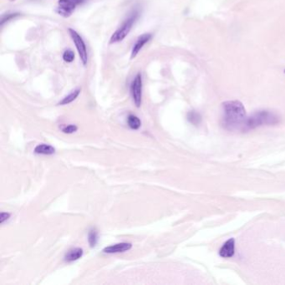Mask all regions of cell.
Returning a JSON list of instances; mask_svg holds the SVG:
<instances>
[{"label":"cell","mask_w":285,"mask_h":285,"mask_svg":"<svg viewBox=\"0 0 285 285\" xmlns=\"http://www.w3.org/2000/svg\"><path fill=\"white\" fill-rule=\"evenodd\" d=\"M18 15H19V13H6V14H3L2 19H1V25L3 26L4 23H7L12 18H15V17Z\"/></svg>","instance_id":"obj_17"},{"label":"cell","mask_w":285,"mask_h":285,"mask_svg":"<svg viewBox=\"0 0 285 285\" xmlns=\"http://www.w3.org/2000/svg\"><path fill=\"white\" fill-rule=\"evenodd\" d=\"M11 214L8 213H2L0 215V223L3 224L5 221L8 220V218H10Z\"/></svg>","instance_id":"obj_19"},{"label":"cell","mask_w":285,"mask_h":285,"mask_svg":"<svg viewBox=\"0 0 285 285\" xmlns=\"http://www.w3.org/2000/svg\"><path fill=\"white\" fill-rule=\"evenodd\" d=\"M132 248H133V244L130 243H120V244H114L112 246L105 248L103 252L106 254H118V253L128 251Z\"/></svg>","instance_id":"obj_8"},{"label":"cell","mask_w":285,"mask_h":285,"mask_svg":"<svg viewBox=\"0 0 285 285\" xmlns=\"http://www.w3.org/2000/svg\"><path fill=\"white\" fill-rule=\"evenodd\" d=\"M98 232L96 228H92L91 230H90L88 234V241L91 248L96 247L97 242H98Z\"/></svg>","instance_id":"obj_14"},{"label":"cell","mask_w":285,"mask_h":285,"mask_svg":"<svg viewBox=\"0 0 285 285\" xmlns=\"http://www.w3.org/2000/svg\"><path fill=\"white\" fill-rule=\"evenodd\" d=\"M9 1H10V2H13V1H15V0H9Z\"/></svg>","instance_id":"obj_20"},{"label":"cell","mask_w":285,"mask_h":285,"mask_svg":"<svg viewBox=\"0 0 285 285\" xmlns=\"http://www.w3.org/2000/svg\"><path fill=\"white\" fill-rule=\"evenodd\" d=\"M34 152L39 155H53L55 153V149L50 145L39 144L34 148Z\"/></svg>","instance_id":"obj_11"},{"label":"cell","mask_w":285,"mask_h":285,"mask_svg":"<svg viewBox=\"0 0 285 285\" xmlns=\"http://www.w3.org/2000/svg\"><path fill=\"white\" fill-rule=\"evenodd\" d=\"M127 123H128L130 128H132L133 130H138L142 126L141 120L134 115H130L127 118Z\"/></svg>","instance_id":"obj_13"},{"label":"cell","mask_w":285,"mask_h":285,"mask_svg":"<svg viewBox=\"0 0 285 285\" xmlns=\"http://www.w3.org/2000/svg\"><path fill=\"white\" fill-rule=\"evenodd\" d=\"M140 16V12L138 9L133 10L130 13L129 16L125 19L122 25L114 32L110 39V44H117L122 42L125 38L129 34L130 31L133 29V25L135 24Z\"/></svg>","instance_id":"obj_3"},{"label":"cell","mask_w":285,"mask_h":285,"mask_svg":"<svg viewBox=\"0 0 285 285\" xmlns=\"http://www.w3.org/2000/svg\"><path fill=\"white\" fill-rule=\"evenodd\" d=\"M131 92L136 107H140L142 101V75L138 73L131 86Z\"/></svg>","instance_id":"obj_6"},{"label":"cell","mask_w":285,"mask_h":285,"mask_svg":"<svg viewBox=\"0 0 285 285\" xmlns=\"http://www.w3.org/2000/svg\"><path fill=\"white\" fill-rule=\"evenodd\" d=\"M80 93H81V89H75L74 91H71L69 95L65 96L62 101H60V102L58 103V105H59V106H65V105L71 103V102H73L75 100H76V98L79 96Z\"/></svg>","instance_id":"obj_12"},{"label":"cell","mask_w":285,"mask_h":285,"mask_svg":"<svg viewBox=\"0 0 285 285\" xmlns=\"http://www.w3.org/2000/svg\"><path fill=\"white\" fill-rule=\"evenodd\" d=\"M78 130V127L75 125H69L67 127H64L62 129V132L66 134H72L75 133Z\"/></svg>","instance_id":"obj_18"},{"label":"cell","mask_w":285,"mask_h":285,"mask_svg":"<svg viewBox=\"0 0 285 285\" xmlns=\"http://www.w3.org/2000/svg\"><path fill=\"white\" fill-rule=\"evenodd\" d=\"M86 0H59L56 12L64 18H68L78 6L85 3Z\"/></svg>","instance_id":"obj_5"},{"label":"cell","mask_w":285,"mask_h":285,"mask_svg":"<svg viewBox=\"0 0 285 285\" xmlns=\"http://www.w3.org/2000/svg\"><path fill=\"white\" fill-rule=\"evenodd\" d=\"M280 120V117L274 112L270 111H259L252 115L251 117H247L243 131H249L262 126L278 124Z\"/></svg>","instance_id":"obj_2"},{"label":"cell","mask_w":285,"mask_h":285,"mask_svg":"<svg viewBox=\"0 0 285 285\" xmlns=\"http://www.w3.org/2000/svg\"><path fill=\"white\" fill-rule=\"evenodd\" d=\"M151 37H152L151 34L145 33V34H142V35L137 39V41H136L135 44L133 45V49H132L131 59H134V58L139 54L141 49H142L144 45L151 39Z\"/></svg>","instance_id":"obj_7"},{"label":"cell","mask_w":285,"mask_h":285,"mask_svg":"<svg viewBox=\"0 0 285 285\" xmlns=\"http://www.w3.org/2000/svg\"><path fill=\"white\" fill-rule=\"evenodd\" d=\"M69 33H70V37H71V39L75 44V48L77 49L78 54L81 58V62L83 64L84 66H86L87 65V62H88V51H87V47H86V43L84 41L83 38L77 31H75V29H69Z\"/></svg>","instance_id":"obj_4"},{"label":"cell","mask_w":285,"mask_h":285,"mask_svg":"<svg viewBox=\"0 0 285 285\" xmlns=\"http://www.w3.org/2000/svg\"><path fill=\"white\" fill-rule=\"evenodd\" d=\"M234 249H235V241L234 239H231L223 244L219 251V254L223 258H230L234 254Z\"/></svg>","instance_id":"obj_9"},{"label":"cell","mask_w":285,"mask_h":285,"mask_svg":"<svg viewBox=\"0 0 285 285\" xmlns=\"http://www.w3.org/2000/svg\"><path fill=\"white\" fill-rule=\"evenodd\" d=\"M187 119H188V121H189L192 124L197 125L199 124L202 117L200 116L199 113H197V112H195V111H192V112H190L189 113L187 114Z\"/></svg>","instance_id":"obj_15"},{"label":"cell","mask_w":285,"mask_h":285,"mask_svg":"<svg viewBox=\"0 0 285 285\" xmlns=\"http://www.w3.org/2000/svg\"></svg>","instance_id":"obj_21"},{"label":"cell","mask_w":285,"mask_h":285,"mask_svg":"<svg viewBox=\"0 0 285 285\" xmlns=\"http://www.w3.org/2000/svg\"><path fill=\"white\" fill-rule=\"evenodd\" d=\"M63 60H65V62H72L73 60H75L74 52L72 50H70V49L65 50V53L63 54Z\"/></svg>","instance_id":"obj_16"},{"label":"cell","mask_w":285,"mask_h":285,"mask_svg":"<svg viewBox=\"0 0 285 285\" xmlns=\"http://www.w3.org/2000/svg\"><path fill=\"white\" fill-rule=\"evenodd\" d=\"M246 111L239 101H228L223 104V125L229 131L244 130L246 122Z\"/></svg>","instance_id":"obj_1"},{"label":"cell","mask_w":285,"mask_h":285,"mask_svg":"<svg viewBox=\"0 0 285 285\" xmlns=\"http://www.w3.org/2000/svg\"><path fill=\"white\" fill-rule=\"evenodd\" d=\"M83 249L81 248H75L71 249L65 254V261L67 263L74 262L78 259H81L83 256Z\"/></svg>","instance_id":"obj_10"}]
</instances>
